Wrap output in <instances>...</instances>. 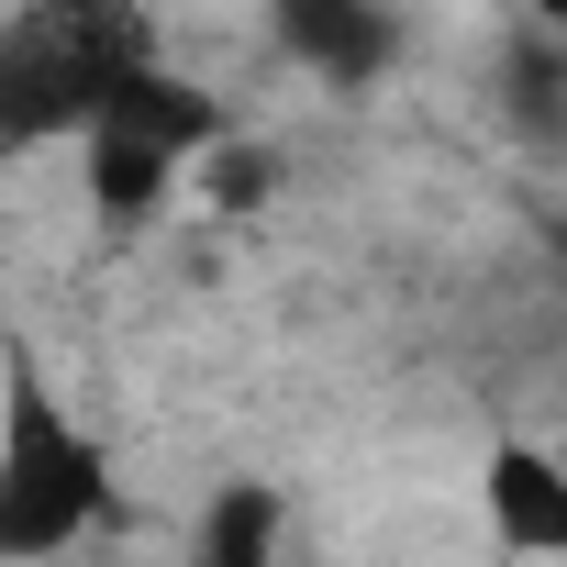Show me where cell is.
Masks as SVG:
<instances>
[{
  "label": "cell",
  "mask_w": 567,
  "mask_h": 567,
  "mask_svg": "<svg viewBox=\"0 0 567 567\" xmlns=\"http://www.w3.org/2000/svg\"><path fill=\"white\" fill-rule=\"evenodd\" d=\"M101 445L56 412V390L34 379V357H12V401H0V567H45L101 523Z\"/></svg>",
  "instance_id": "6da1fadb"
},
{
  "label": "cell",
  "mask_w": 567,
  "mask_h": 567,
  "mask_svg": "<svg viewBox=\"0 0 567 567\" xmlns=\"http://www.w3.org/2000/svg\"><path fill=\"white\" fill-rule=\"evenodd\" d=\"M267 45L323 90H379L412 56L401 0H267Z\"/></svg>",
  "instance_id": "7a4b0ae2"
},
{
  "label": "cell",
  "mask_w": 567,
  "mask_h": 567,
  "mask_svg": "<svg viewBox=\"0 0 567 567\" xmlns=\"http://www.w3.org/2000/svg\"><path fill=\"white\" fill-rule=\"evenodd\" d=\"M478 512H489V545L567 556V445L556 434H501L478 456Z\"/></svg>",
  "instance_id": "3957f363"
},
{
  "label": "cell",
  "mask_w": 567,
  "mask_h": 567,
  "mask_svg": "<svg viewBox=\"0 0 567 567\" xmlns=\"http://www.w3.org/2000/svg\"><path fill=\"white\" fill-rule=\"evenodd\" d=\"M178 178H189V156H178V145H156L145 123H123V112H101V123L79 134V189H90V212H101L112 234L156 223V212L178 200Z\"/></svg>",
  "instance_id": "277c9868"
},
{
  "label": "cell",
  "mask_w": 567,
  "mask_h": 567,
  "mask_svg": "<svg viewBox=\"0 0 567 567\" xmlns=\"http://www.w3.org/2000/svg\"><path fill=\"white\" fill-rule=\"evenodd\" d=\"M278 534H290L278 489H267V478H234V489L200 512V534H189V545H200V567H267V545H278Z\"/></svg>",
  "instance_id": "5b68a950"
},
{
  "label": "cell",
  "mask_w": 567,
  "mask_h": 567,
  "mask_svg": "<svg viewBox=\"0 0 567 567\" xmlns=\"http://www.w3.org/2000/svg\"><path fill=\"white\" fill-rule=\"evenodd\" d=\"M189 178L212 189V212H256V200L278 189V156H267L256 134H223V145H212V156H200Z\"/></svg>",
  "instance_id": "8992f818"
},
{
  "label": "cell",
  "mask_w": 567,
  "mask_h": 567,
  "mask_svg": "<svg viewBox=\"0 0 567 567\" xmlns=\"http://www.w3.org/2000/svg\"><path fill=\"white\" fill-rule=\"evenodd\" d=\"M534 23H545V34H556V45H567V0H534Z\"/></svg>",
  "instance_id": "52a82bcc"
},
{
  "label": "cell",
  "mask_w": 567,
  "mask_h": 567,
  "mask_svg": "<svg viewBox=\"0 0 567 567\" xmlns=\"http://www.w3.org/2000/svg\"><path fill=\"white\" fill-rule=\"evenodd\" d=\"M545 256H556V278H567V212H556V223H545Z\"/></svg>",
  "instance_id": "ba28073f"
},
{
  "label": "cell",
  "mask_w": 567,
  "mask_h": 567,
  "mask_svg": "<svg viewBox=\"0 0 567 567\" xmlns=\"http://www.w3.org/2000/svg\"><path fill=\"white\" fill-rule=\"evenodd\" d=\"M556 445H567V434H556Z\"/></svg>",
  "instance_id": "9c48e42d"
}]
</instances>
